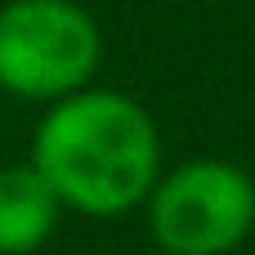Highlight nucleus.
Listing matches in <instances>:
<instances>
[{
  "mask_svg": "<svg viewBox=\"0 0 255 255\" xmlns=\"http://www.w3.org/2000/svg\"><path fill=\"white\" fill-rule=\"evenodd\" d=\"M31 166L63 206L117 220L148 202L161 175V130L139 99L85 85L40 117Z\"/></svg>",
  "mask_w": 255,
  "mask_h": 255,
  "instance_id": "1",
  "label": "nucleus"
},
{
  "mask_svg": "<svg viewBox=\"0 0 255 255\" xmlns=\"http://www.w3.org/2000/svg\"><path fill=\"white\" fill-rule=\"evenodd\" d=\"M99 58V22L76 0L0 4V90L36 103H58L90 85Z\"/></svg>",
  "mask_w": 255,
  "mask_h": 255,
  "instance_id": "2",
  "label": "nucleus"
},
{
  "mask_svg": "<svg viewBox=\"0 0 255 255\" xmlns=\"http://www.w3.org/2000/svg\"><path fill=\"white\" fill-rule=\"evenodd\" d=\"M143 206L161 251L229 255L255 229V179L233 161L202 157L157 175Z\"/></svg>",
  "mask_w": 255,
  "mask_h": 255,
  "instance_id": "3",
  "label": "nucleus"
},
{
  "mask_svg": "<svg viewBox=\"0 0 255 255\" xmlns=\"http://www.w3.org/2000/svg\"><path fill=\"white\" fill-rule=\"evenodd\" d=\"M63 202L54 188L40 179V170L27 166H4L0 170V255H31L40 251L58 224Z\"/></svg>",
  "mask_w": 255,
  "mask_h": 255,
  "instance_id": "4",
  "label": "nucleus"
},
{
  "mask_svg": "<svg viewBox=\"0 0 255 255\" xmlns=\"http://www.w3.org/2000/svg\"><path fill=\"white\" fill-rule=\"evenodd\" d=\"M148 255H175V251H161V247H157V251H148Z\"/></svg>",
  "mask_w": 255,
  "mask_h": 255,
  "instance_id": "5",
  "label": "nucleus"
}]
</instances>
